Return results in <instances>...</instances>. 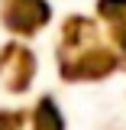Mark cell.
<instances>
[{
	"label": "cell",
	"instance_id": "7a4b0ae2",
	"mask_svg": "<svg viewBox=\"0 0 126 130\" xmlns=\"http://www.w3.org/2000/svg\"><path fill=\"white\" fill-rule=\"evenodd\" d=\"M32 68H36V62H32L29 49H23V46H7L3 49V55H0V72H10V75H3V81H7L13 91H23V88L29 85Z\"/></svg>",
	"mask_w": 126,
	"mask_h": 130
},
{
	"label": "cell",
	"instance_id": "277c9868",
	"mask_svg": "<svg viewBox=\"0 0 126 130\" xmlns=\"http://www.w3.org/2000/svg\"><path fill=\"white\" fill-rule=\"evenodd\" d=\"M19 124H23V114H7V111H0V130H16L19 127Z\"/></svg>",
	"mask_w": 126,
	"mask_h": 130
},
{
	"label": "cell",
	"instance_id": "5b68a950",
	"mask_svg": "<svg viewBox=\"0 0 126 130\" xmlns=\"http://www.w3.org/2000/svg\"><path fill=\"white\" fill-rule=\"evenodd\" d=\"M123 46H126V39H123Z\"/></svg>",
	"mask_w": 126,
	"mask_h": 130
},
{
	"label": "cell",
	"instance_id": "6da1fadb",
	"mask_svg": "<svg viewBox=\"0 0 126 130\" xmlns=\"http://www.w3.org/2000/svg\"><path fill=\"white\" fill-rule=\"evenodd\" d=\"M0 16L16 32H36L48 20V3L45 0H3Z\"/></svg>",
	"mask_w": 126,
	"mask_h": 130
},
{
	"label": "cell",
	"instance_id": "3957f363",
	"mask_svg": "<svg viewBox=\"0 0 126 130\" xmlns=\"http://www.w3.org/2000/svg\"><path fill=\"white\" fill-rule=\"evenodd\" d=\"M32 120H36V130H65L62 114H58V107L52 104V98H42V101H39Z\"/></svg>",
	"mask_w": 126,
	"mask_h": 130
}]
</instances>
